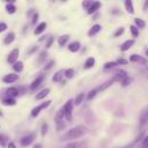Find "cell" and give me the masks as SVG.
Instances as JSON below:
<instances>
[{"label": "cell", "mask_w": 148, "mask_h": 148, "mask_svg": "<svg viewBox=\"0 0 148 148\" xmlns=\"http://www.w3.org/2000/svg\"><path fill=\"white\" fill-rule=\"evenodd\" d=\"M86 131H87V128L84 126H82V125L75 126V127L68 130L65 133V135L61 138V140L65 141V140H75V139H79V138H81L86 133Z\"/></svg>", "instance_id": "cell-1"}, {"label": "cell", "mask_w": 148, "mask_h": 148, "mask_svg": "<svg viewBox=\"0 0 148 148\" xmlns=\"http://www.w3.org/2000/svg\"><path fill=\"white\" fill-rule=\"evenodd\" d=\"M64 114H65V118L71 121L72 120V111H73V101L72 99H68L66 102V104L64 105Z\"/></svg>", "instance_id": "cell-2"}, {"label": "cell", "mask_w": 148, "mask_h": 148, "mask_svg": "<svg viewBox=\"0 0 148 148\" xmlns=\"http://www.w3.org/2000/svg\"><path fill=\"white\" fill-rule=\"evenodd\" d=\"M50 104H51V101H46V102H43L42 104H39V105L35 106V108L31 110V116H32V117H37V116L39 114V112H40L43 109L47 108Z\"/></svg>", "instance_id": "cell-3"}, {"label": "cell", "mask_w": 148, "mask_h": 148, "mask_svg": "<svg viewBox=\"0 0 148 148\" xmlns=\"http://www.w3.org/2000/svg\"><path fill=\"white\" fill-rule=\"evenodd\" d=\"M148 123V106L143 108L141 113H140V118H139V124H140V127L142 128L146 124Z\"/></svg>", "instance_id": "cell-4"}, {"label": "cell", "mask_w": 148, "mask_h": 148, "mask_svg": "<svg viewBox=\"0 0 148 148\" xmlns=\"http://www.w3.org/2000/svg\"><path fill=\"white\" fill-rule=\"evenodd\" d=\"M35 133H30V134H28V135H25V136H23L22 139H21V145L23 146V147H27V146H29V145H31L32 143V141L35 140Z\"/></svg>", "instance_id": "cell-5"}, {"label": "cell", "mask_w": 148, "mask_h": 148, "mask_svg": "<svg viewBox=\"0 0 148 148\" xmlns=\"http://www.w3.org/2000/svg\"><path fill=\"white\" fill-rule=\"evenodd\" d=\"M18 56H20V51H18V49H14V50H12L10 53L8 54L7 61H8L9 64H15V62H16V59L18 58Z\"/></svg>", "instance_id": "cell-6"}, {"label": "cell", "mask_w": 148, "mask_h": 148, "mask_svg": "<svg viewBox=\"0 0 148 148\" xmlns=\"http://www.w3.org/2000/svg\"><path fill=\"white\" fill-rule=\"evenodd\" d=\"M126 77H127V74H126V72H125V71H123V69H120V71L116 72V73H114V75H113L114 81H118V82H120V83H121Z\"/></svg>", "instance_id": "cell-7"}, {"label": "cell", "mask_w": 148, "mask_h": 148, "mask_svg": "<svg viewBox=\"0 0 148 148\" xmlns=\"http://www.w3.org/2000/svg\"><path fill=\"white\" fill-rule=\"evenodd\" d=\"M44 75H39V76H37L34 81H32V83L30 84V89L31 90H35V89H37L39 86H40V83L43 82V80H44Z\"/></svg>", "instance_id": "cell-8"}, {"label": "cell", "mask_w": 148, "mask_h": 148, "mask_svg": "<svg viewBox=\"0 0 148 148\" xmlns=\"http://www.w3.org/2000/svg\"><path fill=\"white\" fill-rule=\"evenodd\" d=\"M18 80V75L17 74H7L6 76H3V79H2V81L5 82V83H13V82H15V81H17Z\"/></svg>", "instance_id": "cell-9"}, {"label": "cell", "mask_w": 148, "mask_h": 148, "mask_svg": "<svg viewBox=\"0 0 148 148\" xmlns=\"http://www.w3.org/2000/svg\"><path fill=\"white\" fill-rule=\"evenodd\" d=\"M130 60L131 61H133V62H139V64H142V65H146L148 61H147V59H145V58H142V57H140V56H138V54H132L131 56V58H130Z\"/></svg>", "instance_id": "cell-10"}, {"label": "cell", "mask_w": 148, "mask_h": 148, "mask_svg": "<svg viewBox=\"0 0 148 148\" xmlns=\"http://www.w3.org/2000/svg\"><path fill=\"white\" fill-rule=\"evenodd\" d=\"M6 95L8 96V98H14L18 95V89L15 88V87H10L6 90Z\"/></svg>", "instance_id": "cell-11"}, {"label": "cell", "mask_w": 148, "mask_h": 148, "mask_svg": "<svg viewBox=\"0 0 148 148\" xmlns=\"http://www.w3.org/2000/svg\"><path fill=\"white\" fill-rule=\"evenodd\" d=\"M113 82H116V81H114V79H113V76H112L111 79L106 80L104 83H102V84H101V86L97 88V89H98V91H99V90H105V89H106V88H109V87H110V86H111Z\"/></svg>", "instance_id": "cell-12"}, {"label": "cell", "mask_w": 148, "mask_h": 148, "mask_svg": "<svg viewBox=\"0 0 148 148\" xmlns=\"http://www.w3.org/2000/svg\"><path fill=\"white\" fill-rule=\"evenodd\" d=\"M133 44H134V39H128V40H126L125 43L121 44L120 50H121V51H127V50H130V49L133 46Z\"/></svg>", "instance_id": "cell-13"}, {"label": "cell", "mask_w": 148, "mask_h": 148, "mask_svg": "<svg viewBox=\"0 0 148 148\" xmlns=\"http://www.w3.org/2000/svg\"><path fill=\"white\" fill-rule=\"evenodd\" d=\"M99 7H101V2H98V1L92 2V5L90 6V8L87 10V13L88 14H94L95 12H97V9H99Z\"/></svg>", "instance_id": "cell-14"}, {"label": "cell", "mask_w": 148, "mask_h": 148, "mask_svg": "<svg viewBox=\"0 0 148 148\" xmlns=\"http://www.w3.org/2000/svg\"><path fill=\"white\" fill-rule=\"evenodd\" d=\"M101 29H102V27H101L99 24H95V25H92V27L89 29L88 35H89V36H94V35H96L97 32H99Z\"/></svg>", "instance_id": "cell-15"}, {"label": "cell", "mask_w": 148, "mask_h": 148, "mask_svg": "<svg viewBox=\"0 0 148 148\" xmlns=\"http://www.w3.org/2000/svg\"><path fill=\"white\" fill-rule=\"evenodd\" d=\"M80 46H81V44H80L79 42H72V43L68 45V50H69L71 52H77V51L80 50Z\"/></svg>", "instance_id": "cell-16"}, {"label": "cell", "mask_w": 148, "mask_h": 148, "mask_svg": "<svg viewBox=\"0 0 148 148\" xmlns=\"http://www.w3.org/2000/svg\"><path fill=\"white\" fill-rule=\"evenodd\" d=\"M65 75V71L64 69H61V71H58L54 75H53V77H52V81L53 82H59V81H61V77Z\"/></svg>", "instance_id": "cell-17"}, {"label": "cell", "mask_w": 148, "mask_h": 148, "mask_svg": "<svg viewBox=\"0 0 148 148\" xmlns=\"http://www.w3.org/2000/svg\"><path fill=\"white\" fill-rule=\"evenodd\" d=\"M45 28H46V23H45V22H42V23H39V24L37 25V28L34 30V34H35V35H39V34H42V32L45 30Z\"/></svg>", "instance_id": "cell-18"}, {"label": "cell", "mask_w": 148, "mask_h": 148, "mask_svg": "<svg viewBox=\"0 0 148 148\" xmlns=\"http://www.w3.org/2000/svg\"><path fill=\"white\" fill-rule=\"evenodd\" d=\"M49 94H50V89H49V88H45V89H43L40 92H38L35 98H36V99H42V98L46 97Z\"/></svg>", "instance_id": "cell-19"}, {"label": "cell", "mask_w": 148, "mask_h": 148, "mask_svg": "<svg viewBox=\"0 0 148 148\" xmlns=\"http://www.w3.org/2000/svg\"><path fill=\"white\" fill-rule=\"evenodd\" d=\"M14 39H15V34H14V32H9V34L5 37L3 43H5L6 45H8V44H10L12 42H14Z\"/></svg>", "instance_id": "cell-20"}, {"label": "cell", "mask_w": 148, "mask_h": 148, "mask_svg": "<svg viewBox=\"0 0 148 148\" xmlns=\"http://www.w3.org/2000/svg\"><path fill=\"white\" fill-rule=\"evenodd\" d=\"M94 65H95V58L89 57V58L86 60V62H84V69H89V68H91Z\"/></svg>", "instance_id": "cell-21"}, {"label": "cell", "mask_w": 148, "mask_h": 148, "mask_svg": "<svg viewBox=\"0 0 148 148\" xmlns=\"http://www.w3.org/2000/svg\"><path fill=\"white\" fill-rule=\"evenodd\" d=\"M64 117H65V114H64V109H60V110L57 112L56 118H54V119H56L57 125H58V124H60V123H62V120H61V119H62Z\"/></svg>", "instance_id": "cell-22"}, {"label": "cell", "mask_w": 148, "mask_h": 148, "mask_svg": "<svg viewBox=\"0 0 148 148\" xmlns=\"http://www.w3.org/2000/svg\"><path fill=\"white\" fill-rule=\"evenodd\" d=\"M125 8L130 14H134V8H133V2L131 0H126L125 1Z\"/></svg>", "instance_id": "cell-23"}, {"label": "cell", "mask_w": 148, "mask_h": 148, "mask_svg": "<svg viewBox=\"0 0 148 148\" xmlns=\"http://www.w3.org/2000/svg\"><path fill=\"white\" fill-rule=\"evenodd\" d=\"M68 39H69V35H62V36H60V37H59L58 43H59V45H60V46H64V45L68 42Z\"/></svg>", "instance_id": "cell-24"}, {"label": "cell", "mask_w": 148, "mask_h": 148, "mask_svg": "<svg viewBox=\"0 0 148 148\" xmlns=\"http://www.w3.org/2000/svg\"><path fill=\"white\" fill-rule=\"evenodd\" d=\"M2 104L6 105V106H13V105L16 104V101H15L14 98H5V99L2 101Z\"/></svg>", "instance_id": "cell-25"}, {"label": "cell", "mask_w": 148, "mask_h": 148, "mask_svg": "<svg viewBox=\"0 0 148 148\" xmlns=\"http://www.w3.org/2000/svg\"><path fill=\"white\" fill-rule=\"evenodd\" d=\"M13 69L15 72H21L23 69V62L22 61H16L15 64H13Z\"/></svg>", "instance_id": "cell-26"}, {"label": "cell", "mask_w": 148, "mask_h": 148, "mask_svg": "<svg viewBox=\"0 0 148 148\" xmlns=\"http://www.w3.org/2000/svg\"><path fill=\"white\" fill-rule=\"evenodd\" d=\"M134 23H135V25H136V28H145V25H146V23H145V21L142 20V18H134Z\"/></svg>", "instance_id": "cell-27"}, {"label": "cell", "mask_w": 148, "mask_h": 148, "mask_svg": "<svg viewBox=\"0 0 148 148\" xmlns=\"http://www.w3.org/2000/svg\"><path fill=\"white\" fill-rule=\"evenodd\" d=\"M7 141H8V136L6 134L0 133V146L1 147H5L7 145Z\"/></svg>", "instance_id": "cell-28"}, {"label": "cell", "mask_w": 148, "mask_h": 148, "mask_svg": "<svg viewBox=\"0 0 148 148\" xmlns=\"http://www.w3.org/2000/svg\"><path fill=\"white\" fill-rule=\"evenodd\" d=\"M6 10H7L8 14H14V13L16 12V7L10 2V3H8V5L6 6Z\"/></svg>", "instance_id": "cell-29"}, {"label": "cell", "mask_w": 148, "mask_h": 148, "mask_svg": "<svg viewBox=\"0 0 148 148\" xmlns=\"http://www.w3.org/2000/svg\"><path fill=\"white\" fill-rule=\"evenodd\" d=\"M83 99H84V94H83V92H81V94H79V95L76 96V98L74 99V102H75V104H76V105H80V104L83 102Z\"/></svg>", "instance_id": "cell-30"}, {"label": "cell", "mask_w": 148, "mask_h": 148, "mask_svg": "<svg viewBox=\"0 0 148 148\" xmlns=\"http://www.w3.org/2000/svg\"><path fill=\"white\" fill-rule=\"evenodd\" d=\"M74 74H75V72H74L73 68H68V69L65 71V76H66L67 79H72V77H74Z\"/></svg>", "instance_id": "cell-31"}, {"label": "cell", "mask_w": 148, "mask_h": 148, "mask_svg": "<svg viewBox=\"0 0 148 148\" xmlns=\"http://www.w3.org/2000/svg\"><path fill=\"white\" fill-rule=\"evenodd\" d=\"M97 91H98V89H97V88H95V89L90 90V91L88 92V95H87V99H92V98H94V97L96 96Z\"/></svg>", "instance_id": "cell-32"}, {"label": "cell", "mask_w": 148, "mask_h": 148, "mask_svg": "<svg viewBox=\"0 0 148 148\" xmlns=\"http://www.w3.org/2000/svg\"><path fill=\"white\" fill-rule=\"evenodd\" d=\"M46 56H47L46 51H42V52H40V54H39V58H38L37 62H38V64H42V62L44 61V59L46 58Z\"/></svg>", "instance_id": "cell-33"}, {"label": "cell", "mask_w": 148, "mask_h": 148, "mask_svg": "<svg viewBox=\"0 0 148 148\" xmlns=\"http://www.w3.org/2000/svg\"><path fill=\"white\" fill-rule=\"evenodd\" d=\"M118 64L117 62H114V61H108L105 65H104V68L105 69H109V68H113V67H116Z\"/></svg>", "instance_id": "cell-34"}, {"label": "cell", "mask_w": 148, "mask_h": 148, "mask_svg": "<svg viewBox=\"0 0 148 148\" xmlns=\"http://www.w3.org/2000/svg\"><path fill=\"white\" fill-rule=\"evenodd\" d=\"M130 30H131V32H132V35H133L134 37H136V36L139 35V30H138V28H136L135 25H131V27H130Z\"/></svg>", "instance_id": "cell-35"}, {"label": "cell", "mask_w": 148, "mask_h": 148, "mask_svg": "<svg viewBox=\"0 0 148 148\" xmlns=\"http://www.w3.org/2000/svg\"><path fill=\"white\" fill-rule=\"evenodd\" d=\"M131 82H132V79L127 76V77H126V79H125V80L121 82V86H123V87H127V86H128Z\"/></svg>", "instance_id": "cell-36"}, {"label": "cell", "mask_w": 148, "mask_h": 148, "mask_svg": "<svg viewBox=\"0 0 148 148\" xmlns=\"http://www.w3.org/2000/svg\"><path fill=\"white\" fill-rule=\"evenodd\" d=\"M91 5H92V1H83L82 2V7L86 8V9H89Z\"/></svg>", "instance_id": "cell-37"}, {"label": "cell", "mask_w": 148, "mask_h": 148, "mask_svg": "<svg viewBox=\"0 0 148 148\" xmlns=\"http://www.w3.org/2000/svg\"><path fill=\"white\" fill-rule=\"evenodd\" d=\"M124 30H125V29H124L123 27H120V28H118V29H117V31L114 32V37H118V36H120V35H123V34H124Z\"/></svg>", "instance_id": "cell-38"}, {"label": "cell", "mask_w": 148, "mask_h": 148, "mask_svg": "<svg viewBox=\"0 0 148 148\" xmlns=\"http://www.w3.org/2000/svg\"><path fill=\"white\" fill-rule=\"evenodd\" d=\"M53 65H54V60H50V61L47 62V65H46V66H45L44 68H45V69L47 71V69H50V68H51V67H52Z\"/></svg>", "instance_id": "cell-39"}, {"label": "cell", "mask_w": 148, "mask_h": 148, "mask_svg": "<svg viewBox=\"0 0 148 148\" xmlns=\"http://www.w3.org/2000/svg\"><path fill=\"white\" fill-rule=\"evenodd\" d=\"M52 43H53V38H52V37H50V38H49V40L46 42V45H45V47H46V49H49V47H51V45H52Z\"/></svg>", "instance_id": "cell-40"}, {"label": "cell", "mask_w": 148, "mask_h": 148, "mask_svg": "<svg viewBox=\"0 0 148 148\" xmlns=\"http://www.w3.org/2000/svg\"><path fill=\"white\" fill-rule=\"evenodd\" d=\"M142 146H143V148H147L148 147V135L145 136V139L142 141Z\"/></svg>", "instance_id": "cell-41"}, {"label": "cell", "mask_w": 148, "mask_h": 148, "mask_svg": "<svg viewBox=\"0 0 148 148\" xmlns=\"http://www.w3.org/2000/svg\"><path fill=\"white\" fill-rule=\"evenodd\" d=\"M117 64H119V65H126V64H127V60H126V59L120 58V59H118V60H117Z\"/></svg>", "instance_id": "cell-42"}, {"label": "cell", "mask_w": 148, "mask_h": 148, "mask_svg": "<svg viewBox=\"0 0 148 148\" xmlns=\"http://www.w3.org/2000/svg\"><path fill=\"white\" fill-rule=\"evenodd\" d=\"M46 131H47V125L46 124H43V126H42V135H45L46 134Z\"/></svg>", "instance_id": "cell-43"}, {"label": "cell", "mask_w": 148, "mask_h": 148, "mask_svg": "<svg viewBox=\"0 0 148 148\" xmlns=\"http://www.w3.org/2000/svg\"><path fill=\"white\" fill-rule=\"evenodd\" d=\"M6 29H7V24H6V23H3V22H1V23H0V32L5 31Z\"/></svg>", "instance_id": "cell-44"}, {"label": "cell", "mask_w": 148, "mask_h": 148, "mask_svg": "<svg viewBox=\"0 0 148 148\" xmlns=\"http://www.w3.org/2000/svg\"><path fill=\"white\" fill-rule=\"evenodd\" d=\"M37 20H38V13H35L34 16H32V21H31V23L35 24V23L37 22Z\"/></svg>", "instance_id": "cell-45"}, {"label": "cell", "mask_w": 148, "mask_h": 148, "mask_svg": "<svg viewBox=\"0 0 148 148\" xmlns=\"http://www.w3.org/2000/svg\"><path fill=\"white\" fill-rule=\"evenodd\" d=\"M8 148H16V146H15L14 142H9L8 143Z\"/></svg>", "instance_id": "cell-46"}, {"label": "cell", "mask_w": 148, "mask_h": 148, "mask_svg": "<svg viewBox=\"0 0 148 148\" xmlns=\"http://www.w3.org/2000/svg\"><path fill=\"white\" fill-rule=\"evenodd\" d=\"M36 50H37V46H35V47H34V49H31V50H30V51H29V52H28V53H29V54H30V53H32V52H35V51H36Z\"/></svg>", "instance_id": "cell-47"}, {"label": "cell", "mask_w": 148, "mask_h": 148, "mask_svg": "<svg viewBox=\"0 0 148 148\" xmlns=\"http://www.w3.org/2000/svg\"><path fill=\"white\" fill-rule=\"evenodd\" d=\"M34 148H42V145L40 143H37V145L34 146Z\"/></svg>", "instance_id": "cell-48"}, {"label": "cell", "mask_w": 148, "mask_h": 148, "mask_svg": "<svg viewBox=\"0 0 148 148\" xmlns=\"http://www.w3.org/2000/svg\"><path fill=\"white\" fill-rule=\"evenodd\" d=\"M132 147V145H127V146H125V147H123V148H131Z\"/></svg>", "instance_id": "cell-49"}, {"label": "cell", "mask_w": 148, "mask_h": 148, "mask_svg": "<svg viewBox=\"0 0 148 148\" xmlns=\"http://www.w3.org/2000/svg\"><path fill=\"white\" fill-rule=\"evenodd\" d=\"M145 53H146V56H148V49H147V50L145 51Z\"/></svg>", "instance_id": "cell-50"}, {"label": "cell", "mask_w": 148, "mask_h": 148, "mask_svg": "<svg viewBox=\"0 0 148 148\" xmlns=\"http://www.w3.org/2000/svg\"><path fill=\"white\" fill-rule=\"evenodd\" d=\"M0 116H2V112H0Z\"/></svg>", "instance_id": "cell-51"}, {"label": "cell", "mask_w": 148, "mask_h": 148, "mask_svg": "<svg viewBox=\"0 0 148 148\" xmlns=\"http://www.w3.org/2000/svg\"><path fill=\"white\" fill-rule=\"evenodd\" d=\"M147 148H148V147H147Z\"/></svg>", "instance_id": "cell-52"}]
</instances>
